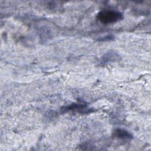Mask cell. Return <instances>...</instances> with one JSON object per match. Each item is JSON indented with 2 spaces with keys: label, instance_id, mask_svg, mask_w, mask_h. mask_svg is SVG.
Returning <instances> with one entry per match:
<instances>
[{
  "label": "cell",
  "instance_id": "4",
  "mask_svg": "<svg viewBox=\"0 0 151 151\" xmlns=\"http://www.w3.org/2000/svg\"><path fill=\"white\" fill-rule=\"evenodd\" d=\"M119 58V56L115 52H108L104 55H103L101 59V62L103 64H105L106 63L109 62L110 61H112L117 60Z\"/></svg>",
  "mask_w": 151,
  "mask_h": 151
},
{
  "label": "cell",
  "instance_id": "3",
  "mask_svg": "<svg viewBox=\"0 0 151 151\" xmlns=\"http://www.w3.org/2000/svg\"><path fill=\"white\" fill-rule=\"evenodd\" d=\"M64 109L66 111L75 110V111H81V112H84V111H86V110L87 111L88 110V109L86 105L83 104H78V103L73 104L71 105H70L67 107H65Z\"/></svg>",
  "mask_w": 151,
  "mask_h": 151
},
{
  "label": "cell",
  "instance_id": "5",
  "mask_svg": "<svg viewBox=\"0 0 151 151\" xmlns=\"http://www.w3.org/2000/svg\"><path fill=\"white\" fill-rule=\"evenodd\" d=\"M113 39V37L111 36V35H107L105 37H103V38H102L101 40H100V41H110L111 40Z\"/></svg>",
  "mask_w": 151,
  "mask_h": 151
},
{
  "label": "cell",
  "instance_id": "2",
  "mask_svg": "<svg viewBox=\"0 0 151 151\" xmlns=\"http://www.w3.org/2000/svg\"><path fill=\"white\" fill-rule=\"evenodd\" d=\"M113 136L115 138L123 140H131L133 138V135L130 132L122 129H115L113 132Z\"/></svg>",
  "mask_w": 151,
  "mask_h": 151
},
{
  "label": "cell",
  "instance_id": "1",
  "mask_svg": "<svg viewBox=\"0 0 151 151\" xmlns=\"http://www.w3.org/2000/svg\"><path fill=\"white\" fill-rule=\"evenodd\" d=\"M97 18L103 24H111L122 20L123 15L119 11L113 10H103L99 12Z\"/></svg>",
  "mask_w": 151,
  "mask_h": 151
}]
</instances>
